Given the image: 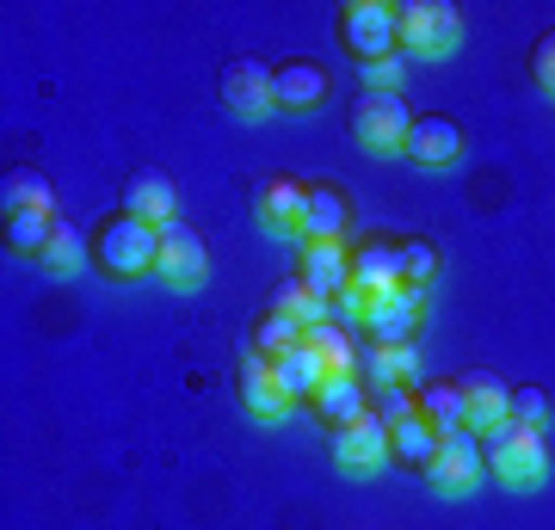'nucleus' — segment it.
Instances as JSON below:
<instances>
[{
	"label": "nucleus",
	"mask_w": 555,
	"mask_h": 530,
	"mask_svg": "<svg viewBox=\"0 0 555 530\" xmlns=\"http://www.w3.org/2000/svg\"><path fill=\"white\" fill-rule=\"evenodd\" d=\"M481 469L506 481V488H543V475H550V438L543 426H525V419H500L481 432Z\"/></svg>",
	"instance_id": "1"
},
{
	"label": "nucleus",
	"mask_w": 555,
	"mask_h": 530,
	"mask_svg": "<svg viewBox=\"0 0 555 530\" xmlns=\"http://www.w3.org/2000/svg\"><path fill=\"white\" fill-rule=\"evenodd\" d=\"M339 50L371 68V62H389V56H408L401 50V25H396V0H346L339 7V25H334Z\"/></svg>",
	"instance_id": "2"
},
{
	"label": "nucleus",
	"mask_w": 555,
	"mask_h": 530,
	"mask_svg": "<svg viewBox=\"0 0 555 530\" xmlns=\"http://www.w3.org/2000/svg\"><path fill=\"white\" fill-rule=\"evenodd\" d=\"M155 247H160V229L137 222L130 210H118V217H105L93 229V266L105 277H149L155 272Z\"/></svg>",
	"instance_id": "3"
},
{
	"label": "nucleus",
	"mask_w": 555,
	"mask_h": 530,
	"mask_svg": "<svg viewBox=\"0 0 555 530\" xmlns=\"http://www.w3.org/2000/svg\"><path fill=\"white\" fill-rule=\"evenodd\" d=\"M346 130H352L358 148L371 155H408V130H414V112L401 93H358L346 105Z\"/></svg>",
	"instance_id": "4"
},
{
	"label": "nucleus",
	"mask_w": 555,
	"mask_h": 530,
	"mask_svg": "<svg viewBox=\"0 0 555 530\" xmlns=\"http://www.w3.org/2000/svg\"><path fill=\"white\" fill-rule=\"evenodd\" d=\"M396 25L408 56H451L463 43V13L451 0H396Z\"/></svg>",
	"instance_id": "5"
},
{
	"label": "nucleus",
	"mask_w": 555,
	"mask_h": 530,
	"mask_svg": "<svg viewBox=\"0 0 555 530\" xmlns=\"http://www.w3.org/2000/svg\"><path fill=\"white\" fill-rule=\"evenodd\" d=\"M420 321H426V290H389L358 314L364 346H383V352H408L420 339Z\"/></svg>",
	"instance_id": "6"
},
{
	"label": "nucleus",
	"mask_w": 555,
	"mask_h": 530,
	"mask_svg": "<svg viewBox=\"0 0 555 530\" xmlns=\"http://www.w3.org/2000/svg\"><path fill=\"white\" fill-rule=\"evenodd\" d=\"M481 438L476 432H444L438 438V456L420 469V481L433 493H444V500H463V493L481 488Z\"/></svg>",
	"instance_id": "7"
},
{
	"label": "nucleus",
	"mask_w": 555,
	"mask_h": 530,
	"mask_svg": "<svg viewBox=\"0 0 555 530\" xmlns=\"http://www.w3.org/2000/svg\"><path fill=\"white\" fill-rule=\"evenodd\" d=\"M217 99L235 112V118H247V124H259L266 112H278V99H272V62L229 56V62H222V75H217Z\"/></svg>",
	"instance_id": "8"
},
{
	"label": "nucleus",
	"mask_w": 555,
	"mask_h": 530,
	"mask_svg": "<svg viewBox=\"0 0 555 530\" xmlns=\"http://www.w3.org/2000/svg\"><path fill=\"white\" fill-rule=\"evenodd\" d=\"M297 284L309 296H321V302H339L352 290V241H302Z\"/></svg>",
	"instance_id": "9"
},
{
	"label": "nucleus",
	"mask_w": 555,
	"mask_h": 530,
	"mask_svg": "<svg viewBox=\"0 0 555 530\" xmlns=\"http://www.w3.org/2000/svg\"><path fill=\"white\" fill-rule=\"evenodd\" d=\"M204 272H210V254H204V241L185 229V222H160V247H155V277L160 284H173V290H198Z\"/></svg>",
	"instance_id": "10"
},
{
	"label": "nucleus",
	"mask_w": 555,
	"mask_h": 530,
	"mask_svg": "<svg viewBox=\"0 0 555 530\" xmlns=\"http://www.w3.org/2000/svg\"><path fill=\"white\" fill-rule=\"evenodd\" d=\"M327 93H334V75H327L315 56H291V62L272 68L278 112H315V105H327Z\"/></svg>",
	"instance_id": "11"
},
{
	"label": "nucleus",
	"mask_w": 555,
	"mask_h": 530,
	"mask_svg": "<svg viewBox=\"0 0 555 530\" xmlns=\"http://www.w3.org/2000/svg\"><path fill=\"white\" fill-rule=\"evenodd\" d=\"M302 204H309V185L302 179H259L254 192V217L266 235H297L302 241Z\"/></svg>",
	"instance_id": "12"
},
{
	"label": "nucleus",
	"mask_w": 555,
	"mask_h": 530,
	"mask_svg": "<svg viewBox=\"0 0 555 530\" xmlns=\"http://www.w3.org/2000/svg\"><path fill=\"white\" fill-rule=\"evenodd\" d=\"M327 451H334L339 469H377L383 456H389V426H383L377 413H358L352 426L327 432Z\"/></svg>",
	"instance_id": "13"
},
{
	"label": "nucleus",
	"mask_w": 555,
	"mask_h": 530,
	"mask_svg": "<svg viewBox=\"0 0 555 530\" xmlns=\"http://www.w3.org/2000/svg\"><path fill=\"white\" fill-rule=\"evenodd\" d=\"M456 389H463V413H469V432L476 438L513 413V383L494 376V371H463L456 376Z\"/></svg>",
	"instance_id": "14"
},
{
	"label": "nucleus",
	"mask_w": 555,
	"mask_h": 530,
	"mask_svg": "<svg viewBox=\"0 0 555 530\" xmlns=\"http://www.w3.org/2000/svg\"><path fill=\"white\" fill-rule=\"evenodd\" d=\"M463 148H469V137H463V124L444 118V112H420L414 130H408V160H420V167H451Z\"/></svg>",
	"instance_id": "15"
},
{
	"label": "nucleus",
	"mask_w": 555,
	"mask_h": 530,
	"mask_svg": "<svg viewBox=\"0 0 555 530\" xmlns=\"http://www.w3.org/2000/svg\"><path fill=\"white\" fill-rule=\"evenodd\" d=\"M235 395H241V408L254 413V419H284V413H291V395H284V383H278L272 358H254V352L241 358Z\"/></svg>",
	"instance_id": "16"
},
{
	"label": "nucleus",
	"mask_w": 555,
	"mask_h": 530,
	"mask_svg": "<svg viewBox=\"0 0 555 530\" xmlns=\"http://www.w3.org/2000/svg\"><path fill=\"white\" fill-rule=\"evenodd\" d=\"M309 413L327 432H339V426H352L358 413H371V383L364 376H327L315 389V401H309Z\"/></svg>",
	"instance_id": "17"
},
{
	"label": "nucleus",
	"mask_w": 555,
	"mask_h": 530,
	"mask_svg": "<svg viewBox=\"0 0 555 530\" xmlns=\"http://www.w3.org/2000/svg\"><path fill=\"white\" fill-rule=\"evenodd\" d=\"M173 204H179V192H173V179L160 173V167H137L130 185H124V210H130L137 222H149V229L173 222Z\"/></svg>",
	"instance_id": "18"
},
{
	"label": "nucleus",
	"mask_w": 555,
	"mask_h": 530,
	"mask_svg": "<svg viewBox=\"0 0 555 530\" xmlns=\"http://www.w3.org/2000/svg\"><path fill=\"white\" fill-rule=\"evenodd\" d=\"M272 371H278V383H284V395H291V408H297V401H315V389L327 383V358H321L309 339H297L291 352L272 358Z\"/></svg>",
	"instance_id": "19"
},
{
	"label": "nucleus",
	"mask_w": 555,
	"mask_h": 530,
	"mask_svg": "<svg viewBox=\"0 0 555 530\" xmlns=\"http://www.w3.org/2000/svg\"><path fill=\"white\" fill-rule=\"evenodd\" d=\"M302 241H346V197H339V185H327V179H309Z\"/></svg>",
	"instance_id": "20"
},
{
	"label": "nucleus",
	"mask_w": 555,
	"mask_h": 530,
	"mask_svg": "<svg viewBox=\"0 0 555 530\" xmlns=\"http://www.w3.org/2000/svg\"><path fill=\"white\" fill-rule=\"evenodd\" d=\"M358 376L371 383V395L377 389H420V358H414V346H408V352L364 346V352H358Z\"/></svg>",
	"instance_id": "21"
},
{
	"label": "nucleus",
	"mask_w": 555,
	"mask_h": 530,
	"mask_svg": "<svg viewBox=\"0 0 555 530\" xmlns=\"http://www.w3.org/2000/svg\"><path fill=\"white\" fill-rule=\"evenodd\" d=\"M414 401H420V419H426L438 438H444V432H469V413H463V389H456V376H444V383H420Z\"/></svg>",
	"instance_id": "22"
},
{
	"label": "nucleus",
	"mask_w": 555,
	"mask_h": 530,
	"mask_svg": "<svg viewBox=\"0 0 555 530\" xmlns=\"http://www.w3.org/2000/svg\"><path fill=\"white\" fill-rule=\"evenodd\" d=\"M50 235H56V210H7V217H0V241H7V254L43 259Z\"/></svg>",
	"instance_id": "23"
},
{
	"label": "nucleus",
	"mask_w": 555,
	"mask_h": 530,
	"mask_svg": "<svg viewBox=\"0 0 555 530\" xmlns=\"http://www.w3.org/2000/svg\"><path fill=\"white\" fill-rule=\"evenodd\" d=\"M389 456H396L401 469L420 475V469L438 456V432L420 419V413H414V419H396V426H389Z\"/></svg>",
	"instance_id": "24"
},
{
	"label": "nucleus",
	"mask_w": 555,
	"mask_h": 530,
	"mask_svg": "<svg viewBox=\"0 0 555 530\" xmlns=\"http://www.w3.org/2000/svg\"><path fill=\"white\" fill-rule=\"evenodd\" d=\"M302 339V327L291 321L284 309H259L254 321H247V352L254 358H278V352H291Z\"/></svg>",
	"instance_id": "25"
},
{
	"label": "nucleus",
	"mask_w": 555,
	"mask_h": 530,
	"mask_svg": "<svg viewBox=\"0 0 555 530\" xmlns=\"http://www.w3.org/2000/svg\"><path fill=\"white\" fill-rule=\"evenodd\" d=\"M0 204H7V210H50L56 192H50L43 167H7V173H0Z\"/></svg>",
	"instance_id": "26"
},
{
	"label": "nucleus",
	"mask_w": 555,
	"mask_h": 530,
	"mask_svg": "<svg viewBox=\"0 0 555 530\" xmlns=\"http://www.w3.org/2000/svg\"><path fill=\"white\" fill-rule=\"evenodd\" d=\"M80 259H93V235H80L75 222L62 217L56 222V235H50V247H43L38 266H50V272H75Z\"/></svg>",
	"instance_id": "27"
},
{
	"label": "nucleus",
	"mask_w": 555,
	"mask_h": 530,
	"mask_svg": "<svg viewBox=\"0 0 555 530\" xmlns=\"http://www.w3.org/2000/svg\"><path fill=\"white\" fill-rule=\"evenodd\" d=\"M309 346H315L321 358H327V376H358V346L346 334H339L334 321H321V327H309Z\"/></svg>",
	"instance_id": "28"
},
{
	"label": "nucleus",
	"mask_w": 555,
	"mask_h": 530,
	"mask_svg": "<svg viewBox=\"0 0 555 530\" xmlns=\"http://www.w3.org/2000/svg\"><path fill=\"white\" fill-rule=\"evenodd\" d=\"M433 277H438V247L420 241V235H408L401 241V290H426Z\"/></svg>",
	"instance_id": "29"
},
{
	"label": "nucleus",
	"mask_w": 555,
	"mask_h": 530,
	"mask_svg": "<svg viewBox=\"0 0 555 530\" xmlns=\"http://www.w3.org/2000/svg\"><path fill=\"white\" fill-rule=\"evenodd\" d=\"M272 309H284L291 314V321H297L302 334H309V327H321V321H327V302H321V296H309L297 284V277H291V284H278V296H272Z\"/></svg>",
	"instance_id": "30"
},
{
	"label": "nucleus",
	"mask_w": 555,
	"mask_h": 530,
	"mask_svg": "<svg viewBox=\"0 0 555 530\" xmlns=\"http://www.w3.org/2000/svg\"><path fill=\"white\" fill-rule=\"evenodd\" d=\"M371 413H377L383 426H396V419H414L420 401H414V389H377L371 395Z\"/></svg>",
	"instance_id": "31"
},
{
	"label": "nucleus",
	"mask_w": 555,
	"mask_h": 530,
	"mask_svg": "<svg viewBox=\"0 0 555 530\" xmlns=\"http://www.w3.org/2000/svg\"><path fill=\"white\" fill-rule=\"evenodd\" d=\"M525 68H531V80L543 87V93L555 99V31H543V38L531 43V56H525Z\"/></svg>",
	"instance_id": "32"
},
{
	"label": "nucleus",
	"mask_w": 555,
	"mask_h": 530,
	"mask_svg": "<svg viewBox=\"0 0 555 530\" xmlns=\"http://www.w3.org/2000/svg\"><path fill=\"white\" fill-rule=\"evenodd\" d=\"M513 419H525V426H543V419H550V401H543V389H531V383H513Z\"/></svg>",
	"instance_id": "33"
},
{
	"label": "nucleus",
	"mask_w": 555,
	"mask_h": 530,
	"mask_svg": "<svg viewBox=\"0 0 555 530\" xmlns=\"http://www.w3.org/2000/svg\"><path fill=\"white\" fill-rule=\"evenodd\" d=\"M358 75L371 80V93H396L401 75H408V56H389V62H371V68H358Z\"/></svg>",
	"instance_id": "34"
}]
</instances>
